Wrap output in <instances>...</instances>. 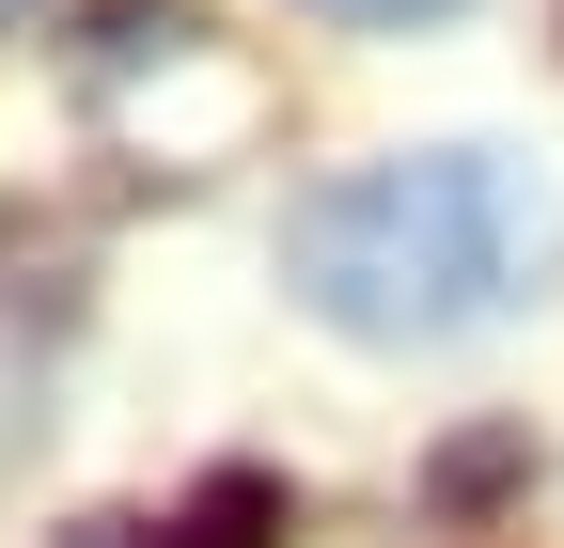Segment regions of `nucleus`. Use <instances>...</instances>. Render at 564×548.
Listing matches in <instances>:
<instances>
[{
    "mask_svg": "<svg viewBox=\"0 0 564 548\" xmlns=\"http://www.w3.org/2000/svg\"><path fill=\"white\" fill-rule=\"evenodd\" d=\"M549 188L486 142H440V157H377V173H329L299 188V220H282V283H299L329 329H361V346H440V329H486L549 298Z\"/></svg>",
    "mask_w": 564,
    "mask_h": 548,
    "instance_id": "obj_1",
    "label": "nucleus"
},
{
    "mask_svg": "<svg viewBox=\"0 0 564 548\" xmlns=\"http://www.w3.org/2000/svg\"><path fill=\"white\" fill-rule=\"evenodd\" d=\"M282 533H299V502H282V470H251V454L173 502V548H282Z\"/></svg>",
    "mask_w": 564,
    "mask_h": 548,
    "instance_id": "obj_2",
    "label": "nucleus"
},
{
    "mask_svg": "<svg viewBox=\"0 0 564 548\" xmlns=\"http://www.w3.org/2000/svg\"><path fill=\"white\" fill-rule=\"evenodd\" d=\"M299 17H329V32H440V17H470V0H299Z\"/></svg>",
    "mask_w": 564,
    "mask_h": 548,
    "instance_id": "obj_3",
    "label": "nucleus"
},
{
    "mask_svg": "<svg viewBox=\"0 0 564 548\" xmlns=\"http://www.w3.org/2000/svg\"><path fill=\"white\" fill-rule=\"evenodd\" d=\"M502 470H518V439H455V454H440V486H455V502H486Z\"/></svg>",
    "mask_w": 564,
    "mask_h": 548,
    "instance_id": "obj_4",
    "label": "nucleus"
}]
</instances>
